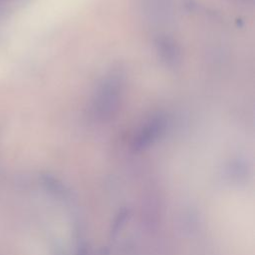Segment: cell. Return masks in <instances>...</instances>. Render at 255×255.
Wrapping results in <instances>:
<instances>
[{"label": "cell", "mask_w": 255, "mask_h": 255, "mask_svg": "<svg viewBox=\"0 0 255 255\" xmlns=\"http://www.w3.org/2000/svg\"><path fill=\"white\" fill-rule=\"evenodd\" d=\"M76 255H92L91 248L88 246L87 243H82L78 246Z\"/></svg>", "instance_id": "5"}, {"label": "cell", "mask_w": 255, "mask_h": 255, "mask_svg": "<svg viewBox=\"0 0 255 255\" xmlns=\"http://www.w3.org/2000/svg\"><path fill=\"white\" fill-rule=\"evenodd\" d=\"M156 52L160 60L168 67H176L180 62L178 45L169 37L160 36L155 40Z\"/></svg>", "instance_id": "3"}, {"label": "cell", "mask_w": 255, "mask_h": 255, "mask_svg": "<svg viewBox=\"0 0 255 255\" xmlns=\"http://www.w3.org/2000/svg\"><path fill=\"white\" fill-rule=\"evenodd\" d=\"M166 124V118L161 114L150 117L133 137L132 148L136 151L148 148L164 133Z\"/></svg>", "instance_id": "2"}, {"label": "cell", "mask_w": 255, "mask_h": 255, "mask_svg": "<svg viewBox=\"0 0 255 255\" xmlns=\"http://www.w3.org/2000/svg\"><path fill=\"white\" fill-rule=\"evenodd\" d=\"M129 216H130V209L129 208L123 207L121 210L118 211V213L116 214V216H115V218H114V220L111 224L110 233H111L112 236H117V234L126 225Z\"/></svg>", "instance_id": "4"}, {"label": "cell", "mask_w": 255, "mask_h": 255, "mask_svg": "<svg viewBox=\"0 0 255 255\" xmlns=\"http://www.w3.org/2000/svg\"><path fill=\"white\" fill-rule=\"evenodd\" d=\"M124 82L118 72L107 75L99 84L92 103V111L99 121L111 120L119 111L123 99Z\"/></svg>", "instance_id": "1"}, {"label": "cell", "mask_w": 255, "mask_h": 255, "mask_svg": "<svg viewBox=\"0 0 255 255\" xmlns=\"http://www.w3.org/2000/svg\"><path fill=\"white\" fill-rule=\"evenodd\" d=\"M245 1H251V0H245Z\"/></svg>", "instance_id": "6"}]
</instances>
